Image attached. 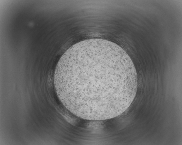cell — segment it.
Listing matches in <instances>:
<instances>
[{"label":"cell","mask_w":182,"mask_h":145,"mask_svg":"<svg viewBox=\"0 0 182 145\" xmlns=\"http://www.w3.org/2000/svg\"><path fill=\"white\" fill-rule=\"evenodd\" d=\"M57 95L65 107L81 118L105 120L130 107L136 95L137 74L126 52L108 40L92 39L69 48L56 66Z\"/></svg>","instance_id":"1"}]
</instances>
